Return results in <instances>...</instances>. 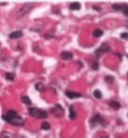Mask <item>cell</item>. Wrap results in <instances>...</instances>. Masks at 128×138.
Here are the masks:
<instances>
[{"instance_id": "cell-2", "label": "cell", "mask_w": 128, "mask_h": 138, "mask_svg": "<svg viewBox=\"0 0 128 138\" xmlns=\"http://www.w3.org/2000/svg\"><path fill=\"white\" fill-rule=\"evenodd\" d=\"M29 113H30V116H33V117L39 118V119H45L48 117V113H46L45 111L38 109V108H31V109H29Z\"/></svg>"}, {"instance_id": "cell-1", "label": "cell", "mask_w": 128, "mask_h": 138, "mask_svg": "<svg viewBox=\"0 0 128 138\" xmlns=\"http://www.w3.org/2000/svg\"><path fill=\"white\" fill-rule=\"evenodd\" d=\"M3 118L5 119V122L13 124V126H23L24 124V119L15 112V111H9L6 114H4Z\"/></svg>"}, {"instance_id": "cell-24", "label": "cell", "mask_w": 128, "mask_h": 138, "mask_svg": "<svg viewBox=\"0 0 128 138\" xmlns=\"http://www.w3.org/2000/svg\"><path fill=\"white\" fill-rule=\"evenodd\" d=\"M94 9H95L97 11H101V8H98V6H94Z\"/></svg>"}, {"instance_id": "cell-4", "label": "cell", "mask_w": 128, "mask_h": 138, "mask_svg": "<svg viewBox=\"0 0 128 138\" xmlns=\"http://www.w3.org/2000/svg\"><path fill=\"white\" fill-rule=\"evenodd\" d=\"M97 123H101V124H106V122L103 120V118H102L99 114H95V116L92 118V120H90V124H92V126H95Z\"/></svg>"}, {"instance_id": "cell-22", "label": "cell", "mask_w": 128, "mask_h": 138, "mask_svg": "<svg viewBox=\"0 0 128 138\" xmlns=\"http://www.w3.org/2000/svg\"><path fill=\"white\" fill-rule=\"evenodd\" d=\"M107 82H108V83H113V77H107Z\"/></svg>"}, {"instance_id": "cell-8", "label": "cell", "mask_w": 128, "mask_h": 138, "mask_svg": "<svg viewBox=\"0 0 128 138\" xmlns=\"http://www.w3.org/2000/svg\"><path fill=\"white\" fill-rule=\"evenodd\" d=\"M21 37H23V33H21V32H14V33L9 34V38H10V39H19Z\"/></svg>"}, {"instance_id": "cell-12", "label": "cell", "mask_w": 128, "mask_h": 138, "mask_svg": "<svg viewBox=\"0 0 128 138\" xmlns=\"http://www.w3.org/2000/svg\"><path fill=\"white\" fill-rule=\"evenodd\" d=\"M21 102H23L24 104H26V105H30V103H31L30 98L26 97V96H23V97H21Z\"/></svg>"}, {"instance_id": "cell-10", "label": "cell", "mask_w": 128, "mask_h": 138, "mask_svg": "<svg viewBox=\"0 0 128 138\" xmlns=\"http://www.w3.org/2000/svg\"><path fill=\"white\" fill-rule=\"evenodd\" d=\"M109 105H110L113 109H119V108H121V104H119L118 102H116V100H110V102H109Z\"/></svg>"}, {"instance_id": "cell-5", "label": "cell", "mask_w": 128, "mask_h": 138, "mask_svg": "<svg viewBox=\"0 0 128 138\" xmlns=\"http://www.w3.org/2000/svg\"><path fill=\"white\" fill-rule=\"evenodd\" d=\"M107 52H109V47H108L107 44H102V45H101V48L95 52V54H97V55H101V54L107 53Z\"/></svg>"}, {"instance_id": "cell-9", "label": "cell", "mask_w": 128, "mask_h": 138, "mask_svg": "<svg viewBox=\"0 0 128 138\" xmlns=\"http://www.w3.org/2000/svg\"><path fill=\"white\" fill-rule=\"evenodd\" d=\"M69 9L70 10H79L81 9V4L79 3H70L69 4Z\"/></svg>"}, {"instance_id": "cell-6", "label": "cell", "mask_w": 128, "mask_h": 138, "mask_svg": "<svg viewBox=\"0 0 128 138\" xmlns=\"http://www.w3.org/2000/svg\"><path fill=\"white\" fill-rule=\"evenodd\" d=\"M65 96H67V97H69V98H72V99L82 97V94H81V93H77V92H70V90H67V92H65Z\"/></svg>"}, {"instance_id": "cell-16", "label": "cell", "mask_w": 128, "mask_h": 138, "mask_svg": "<svg viewBox=\"0 0 128 138\" xmlns=\"http://www.w3.org/2000/svg\"><path fill=\"white\" fill-rule=\"evenodd\" d=\"M93 94H94V97H95L97 99H101V98H102V93H101L99 90H94V93H93Z\"/></svg>"}, {"instance_id": "cell-23", "label": "cell", "mask_w": 128, "mask_h": 138, "mask_svg": "<svg viewBox=\"0 0 128 138\" xmlns=\"http://www.w3.org/2000/svg\"><path fill=\"white\" fill-rule=\"evenodd\" d=\"M93 69H94V70L98 69V63H93Z\"/></svg>"}, {"instance_id": "cell-17", "label": "cell", "mask_w": 128, "mask_h": 138, "mask_svg": "<svg viewBox=\"0 0 128 138\" xmlns=\"http://www.w3.org/2000/svg\"><path fill=\"white\" fill-rule=\"evenodd\" d=\"M112 8H113L114 10H117V11H118V10H122V8H123V5H118V4H113V6H112Z\"/></svg>"}, {"instance_id": "cell-19", "label": "cell", "mask_w": 128, "mask_h": 138, "mask_svg": "<svg viewBox=\"0 0 128 138\" xmlns=\"http://www.w3.org/2000/svg\"><path fill=\"white\" fill-rule=\"evenodd\" d=\"M122 11L124 13V15H127V17H128V5H123V8H122Z\"/></svg>"}, {"instance_id": "cell-21", "label": "cell", "mask_w": 128, "mask_h": 138, "mask_svg": "<svg viewBox=\"0 0 128 138\" xmlns=\"http://www.w3.org/2000/svg\"><path fill=\"white\" fill-rule=\"evenodd\" d=\"M121 38L122 39H128V33H122L121 34Z\"/></svg>"}, {"instance_id": "cell-7", "label": "cell", "mask_w": 128, "mask_h": 138, "mask_svg": "<svg viewBox=\"0 0 128 138\" xmlns=\"http://www.w3.org/2000/svg\"><path fill=\"white\" fill-rule=\"evenodd\" d=\"M72 58H73V54L69 53V52H63L60 54V59H63V60H70Z\"/></svg>"}, {"instance_id": "cell-18", "label": "cell", "mask_w": 128, "mask_h": 138, "mask_svg": "<svg viewBox=\"0 0 128 138\" xmlns=\"http://www.w3.org/2000/svg\"><path fill=\"white\" fill-rule=\"evenodd\" d=\"M14 78H15V74H13V73H8L6 74V79L8 80H14Z\"/></svg>"}, {"instance_id": "cell-20", "label": "cell", "mask_w": 128, "mask_h": 138, "mask_svg": "<svg viewBox=\"0 0 128 138\" xmlns=\"http://www.w3.org/2000/svg\"><path fill=\"white\" fill-rule=\"evenodd\" d=\"M35 88H37L38 90H43V88H44V85H43L42 83H38V84L35 85Z\"/></svg>"}, {"instance_id": "cell-13", "label": "cell", "mask_w": 128, "mask_h": 138, "mask_svg": "<svg viewBox=\"0 0 128 138\" xmlns=\"http://www.w3.org/2000/svg\"><path fill=\"white\" fill-rule=\"evenodd\" d=\"M0 138H13V134L9 132H3L0 133Z\"/></svg>"}, {"instance_id": "cell-3", "label": "cell", "mask_w": 128, "mask_h": 138, "mask_svg": "<svg viewBox=\"0 0 128 138\" xmlns=\"http://www.w3.org/2000/svg\"><path fill=\"white\" fill-rule=\"evenodd\" d=\"M52 113H53L55 117H63V116H64V109L62 108V105L57 104V105H54V107H53Z\"/></svg>"}, {"instance_id": "cell-11", "label": "cell", "mask_w": 128, "mask_h": 138, "mask_svg": "<svg viewBox=\"0 0 128 138\" xmlns=\"http://www.w3.org/2000/svg\"><path fill=\"white\" fill-rule=\"evenodd\" d=\"M103 35V30L102 29H95L94 32H93V37L94 38H99V37H102Z\"/></svg>"}, {"instance_id": "cell-15", "label": "cell", "mask_w": 128, "mask_h": 138, "mask_svg": "<svg viewBox=\"0 0 128 138\" xmlns=\"http://www.w3.org/2000/svg\"><path fill=\"white\" fill-rule=\"evenodd\" d=\"M69 112H70V119H75V116H77V114H75V112H74V108H73V107H70V108H69Z\"/></svg>"}, {"instance_id": "cell-14", "label": "cell", "mask_w": 128, "mask_h": 138, "mask_svg": "<svg viewBox=\"0 0 128 138\" xmlns=\"http://www.w3.org/2000/svg\"><path fill=\"white\" fill-rule=\"evenodd\" d=\"M42 129H44V131H49V129H50V124H49L48 122H43L42 123Z\"/></svg>"}]
</instances>
